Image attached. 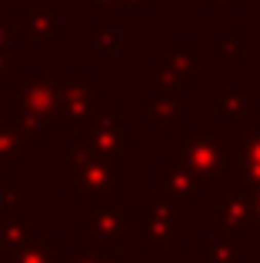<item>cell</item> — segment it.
<instances>
[{
	"label": "cell",
	"mask_w": 260,
	"mask_h": 263,
	"mask_svg": "<svg viewBox=\"0 0 260 263\" xmlns=\"http://www.w3.org/2000/svg\"><path fill=\"white\" fill-rule=\"evenodd\" d=\"M94 87L90 70H47V73H30L20 70V80L13 87V110L24 130L30 134L33 147H44L47 134H50L53 117L60 114L64 100L77 90Z\"/></svg>",
	"instance_id": "1"
},
{
	"label": "cell",
	"mask_w": 260,
	"mask_h": 263,
	"mask_svg": "<svg viewBox=\"0 0 260 263\" xmlns=\"http://www.w3.org/2000/svg\"><path fill=\"white\" fill-rule=\"evenodd\" d=\"M60 190L73 193L77 206L87 210H107V206H120V193H124V167L120 160L100 157L84 137L70 143L60 163Z\"/></svg>",
	"instance_id": "2"
},
{
	"label": "cell",
	"mask_w": 260,
	"mask_h": 263,
	"mask_svg": "<svg viewBox=\"0 0 260 263\" xmlns=\"http://www.w3.org/2000/svg\"><path fill=\"white\" fill-rule=\"evenodd\" d=\"M167 160L197 177L203 193L230 190V134L227 130H177L167 137Z\"/></svg>",
	"instance_id": "3"
},
{
	"label": "cell",
	"mask_w": 260,
	"mask_h": 263,
	"mask_svg": "<svg viewBox=\"0 0 260 263\" xmlns=\"http://www.w3.org/2000/svg\"><path fill=\"white\" fill-rule=\"evenodd\" d=\"M137 240V206H107L94 210L77 223V250L84 253H124L127 243Z\"/></svg>",
	"instance_id": "4"
},
{
	"label": "cell",
	"mask_w": 260,
	"mask_h": 263,
	"mask_svg": "<svg viewBox=\"0 0 260 263\" xmlns=\"http://www.w3.org/2000/svg\"><path fill=\"white\" fill-rule=\"evenodd\" d=\"M230 134V190H260V103L227 127Z\"/></svg>",
	"instance_id": "5"
},
{
	"label": "cell",
	"mask_w": 260,
	"mask_h": 263,
	"mask_svg": "<svg viewBox=\"0 0 260 263\" xmlns=\"http://www.w3.org/2000/svg\"><path fill=\"white\" fill-rule=\"evenodd\" d=\"M104 120H124V103L114 100L110 90L104 84H94L87 90H77L64 100L60 114L53 117L50 130H64V134H90L94 127H100Z\"/></svg>",
	"instance_id": "6"
},
{
	"label": "cell",
	"mask_w": 260,
	"mask_h": 263,
	"mask_svg": "<svg viewBox=\"0 0 260 263\" xmlns=\"http://www.w3.org/2000/svg\"><path fill=\"white\" fill-rule=\"evenodd\" d=\"M137 257L140 253H170L183 243V220L174 206H137Z\"/></svg>",
	"instance_id": "7"
},
{
	"label": "cell",
	"mask_w": 260,
	"mask_h": 263,
	"mask_svg": "<svg viewBox=\"0 0 260 263\" xmlns=\"http://www.w3.org/2000/svg\"><path fill=\"white\" fill-rule=\"evenodd\" d=\"M150 70L157 73V84L163 87H194L200 84V44L194 37H170L167 50L154 53Z\"/></svg>",
	"instance_id": "8"
},
{
	"label": "cell",
	"mask_w": 260,
	"mask_h": 263,
	"mask_svg": "<svg viewBox=\"0 0 260 263\" xmlns=\"http://www.w3.org/2000/svg\"><path fill=\"white\" fill-rule=\"evenodd\" d=\"M150 190H154V203L174 206V210H194L203 197V186L197 183V177L174 160L150 163Z\"/></svg>",
	"instance_id": "9"
},
{
	"label": "cell",
	"mask_w": 260,
	"mask_h": 263,
	"mask_svg": "<svg viewBox=\"0 0 260 263\" xmlns=\"http://www.w3.org/2000/svg\"><path fill=\"white\" fill-rule=\"evenodd\" d=\"M30 210H33V197L27 190H13L0 197V257L20 250L24 243H30Z\"/></svg>",
	"instance_id": "10"
},
{
	"label": "cell",
	"mask_w": 260,
	"mask_h": 263,
	"mask_svg": "<svg viewBox=\"0 0 260 263\" xmlns=\"http://www.w3.org/2000/svg\"><path fill=\"white\" fill-rule=\"evenodd\" d=\"M137 114L147 117L160 134H177V130H183V90L154 84V93L137 103Z\"/></svg>",
	"instance_id": "11"
},
{
	"label": "cell",
	"mask_w": 260,
	"mask_h": 263,
	"mask_svg": "<svg viewBox=\"0 0 260 263\" xmlns=\"http://www.w3.org/2000/svg\"><path fill=\"white\" fill-rule=\"evenodd\" d=\"M13 20V37L17 40H37V44H57L64 40V24H60V13L53 7H40V10H10Z\"/></svg>",
	"instance_id": "12"
},
{
	"label": "cell",
	"mask_w": 260,
	"mask_h": 263,
	"mask_svg": "<svg viewBox=\"0 0 260 263\" xmlns=\"http://www.w3.org/2000/svg\"><path fill=\"white\" fill-rule=\"evenodd\" d=\"M214 210H217V220L214 227L220 230H230V233H240L247 240V220H250V193H240V190H220L214 193Z\"/></svg>",
	"instance_id": "13"
},
{
	"label": "cell",
	"mask_w": 260,
	"mask_h": 263,
	"mask_svg": "<svg viewBox=\"0 0 260 263\" xmlns=\"http://www.w3.org/2000/svg\"><path fill=\"white\" fill-rule=\"evenodd\" d=\"M84 140L90 143L100 157L120 160V154H124V150H130V147H137V143H140V134H137V130H127L120 120H110V123L94 127L90 134H84Z\"/></svg>",
	"instance_id": "14"
},
{
	"label": "cell",
	"mask_w": 260,
	"mask_h": 263,
	"mask_svg": "<svg viewBox=\"0 0 260 263\" xmlns=\"http://www.w3.org/2000/svg\"><path fill=\"white\" fill-rule=\"evenodd\" d=\"M244 247H247V240H244L240 233H230V230L214 227L210 237L197 240V257L203 263H240Z\"/></svg>",
	"instance_id": "15"
},
{
	"label": "cell",
	"mask_w": 260,
	"mask_h": 263,
	"mask_svg": "<svg viewBox=\"0 0 260 263\" xmlns=\"http://www.w3.org/2000/svg\"><path fill=\"white\" fill-rule=\"evenodd\" d=\"M33 154L30 134L24 130V123L17 120V110L0 123V163H27Z\"/></svg>",
	"instance_id": "16"
},
{
	"label": "cell",
	"mask_w": 260,
	"mask_h": 263,
	"mask_svg": "<svg viewBox=\"0 0 260 263\" xmlns=\"http://www.w3.org/2000/svg\"><path fill=\"white\" fill-rule=\"evenodd\" d=\"M64 260H67V250L60 237H33L20 250L0 257V263H64Z\"/></svg>",
	"instance_id": "17"
},
{
	"label": "cell",
	"mask_w": 260,
	"mask_h": 263,
	"mask_svg": "<svg viewBox=\"0 0 260 263\" xmlns=\"http://www.w3.org/2000/svg\"><path fill=\"white\" fill-rule=\"evenodd\" d=\"M244 40H247V27L244 24H230L227 33L217 40V53L227 60V70L240 73L247 67V57H244Z\"/></svg>",
	"instance_id": "18"
},
{
	"label": "cell",
	"mask_w": 260,
	"mask_h": 263,
	"mask_svg": "<svg viewBox=\"0 0 260 263\" xmlns=\"http://www.w3.org/2000/svg\"><path fill=\"white\" fill-rule=\"evenodd\" d=\"M210 97H214V107H217V114L220 117H227V123H234V120H240L244 114L250 110V97L247 93H240V90H234V87H210Z\"/></svg>",
	"instance_id": "19"
},
{
	"label": "cell",
	"mask_w": 260,
	"mask_h": 263,
	"mask_svg": "<svg viewBox=\"0 0 260 263\" xmlns=\"http://www.w3.org/2000/svg\"><path fill=\"white\" fill-rule=\"evenodd\" d=\"M124 27H104V24H94L90 27V40H94V53H100V57H114V53H120V47H124Z\"/></svg>",
	"instance_id": "20"
},
{
	"label": "cell",
	"mask_w": 260,
	"mask_h": 263,
	"mask_svg": "<svg viewBox=\"0 0 260 263\" xmlns=\"http://www.w3.org/2000/svg\"><path fill=\"white\" fill-rule=\"evenodd\" d=\"M64 263H140V257H137V250H124V253H114V257H104V253H67Z\"/></svg>",
	"instance_id": "21"
},
{
	"label": "cell",
	"mask_w": 260,
	"mask_h": 263,
	"mask_svg": "<svg viewBox=\"0 0 260 263\" xmlns=\"http://www.w3.org/2000/svg\"><path fill=\"white\" fill-rule=\"evenodd\" d=\"M13 44H17V37H13V20H10V10L7 7H0V50L10 53Z\"/></svg>",
	"instance_id": "22"
},
{
	"label": "cell",
	"mask_w": 260,
	"mask_h": 263,
	"mask_svg": "<svg viewBox=\"0 0 260 263\" xmlns=\"http://www.w3.org/2000/svg\"><path fill=\"white\" fill-rule=\"evenodd\" d=\"M17 80H20V70L13 67V57L7 50H0V87H7V84L17 87Z\"/></svg>",
	"instance_id": "23"
},
{
	"label": "cell",
	"mask_w": 260,
	"mask_h": 263,
	"mask_svg": "<svg viewBox=\"0 0 260 263\" xmlns=\"http://www.w3.org/2000/svg\"><path fill=\"white\" fill-rule=\"evenodd\" d=\"M260 237V190L250 193V220H247V240Z\"/></svg>",
	"instance_id": "24"
},
{
	"label": "cell",
	"mask_w": 260,
	"mask_h": 263,
	"mask_svg": "<svg viewBox=\"0 0 260 263\" xmlns=\"http://www.w3.org/2000/svg\"><path fill=\"white\" fill-rule=\"evenodd\" d=\"M200 10H244L247 0H197Z\"/></svg>",
	"instance_id": "25"
},
{
	"label": "cell",
	"mask_w": 260,
	"mask_h": 263,
	"mask_svg": "<svg viewBox=\"0 0 260 263\" xmlns=\"http://www.w3.org/2000/svg\"><path fill=\"white\" fill-rule=\"evenodd\" d=\"M167 263H203V260L197 257V250H183V243H180L167 253Z\"/></svg>",
	"instance_id": "26"
},
{
	"label": "cell",
	"mask_w": 260,
	"mask_h": 263,
	"mask_svg": "<svg viewBox=\"0 0 260 263\" xmlns=\"http://www.w3.org/2000/svg\"><path fill=\"white\" fill-rule=\"evenodd\" d=\"M13 190H17V180L10 174H4V167H0V197H4V193H13Z\"/></svg>",
	"instance_id": "27"
},
{
	"label": "cell",
	"mask_w": 260,
	"mask_h": 263,
	"mask_svg": "<svg viewBox=\"0 0 260 263\" xmlns=\"http://www.w3.org/2000/svg\"><path fill=\"white\" fill-rule=\"evenodd\" d=\"M120 7H127V10H150L154 0H120Z\"/></svg>",
	"instance_id": "28"
},
{
	"label": "cell",
	"mask_w": 260,
	"mask_h": 263,
	"mask_svg": "<svg viewBox=\"0 0 260 263\" xmlns=\"http://www.w3.org/2000/svg\"><path fill=\"white\" fill-rule=\"evenodd\" d=\"M10 114H13V103H10V100L4 97V87H0V123H4V120H7Z\"/></svg>",
	"instance_id": "29"
},
{
	"label": "cell",
	"mask_w": 260,
	"mask_h": 263,
	"mask_svg": "<svg viewBox=\"0 0 260 263\" xmlns=\"http://www.w3.org/2000/svg\"><path fill=\"white\" fill-rule=\"evenodd\" d=\"M0 7H4V4H0Z\"/></svg>",
	"instance_id": "30"
}]
</instances>
